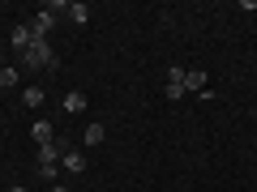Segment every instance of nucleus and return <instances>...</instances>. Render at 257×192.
<instances>
[{"label":"nucleus","instance_id":"7ed1b4c3","mask_svg":"<svg viewBox=\"0 0 257 192\" xmlns=\"http://www.w3.org/2000/svg\"><path fill=\"white\" fill-rule=\"evenodd\" d=\"M60 162H64V171H69V175H82V171H86V154H77L73 146L64 150V158H60Z\"/></svg>","mask_w":257,"mask_h":192},{"label":"nucleus","instance_id":"ddd939ff","mask_svg":"<svg viewBox=\"0 0 257 192\" xmlns=\"http://www.w3.org/2000/svg\"><path fill=\"white\" fill-rule=\"evenodd\" d=\"M47 192H64V184H56V188H47Z\"/></svg>","mask_w":257,"mask_h":192},{"label":"nucleus","instance_id":"0eeeda50","mask_svg":"<svg viewBox=\"0 0 257 192\" xmlns=\"http://www.w3.org/2000/svg\"><path fill=\"white\" fill-rule=\"evenodd\" d=\"M103 137H107L103 124H90V128H86V146H103Z\"/></svg>","mask_w":257,"mask_h":192},{"label":"nucleus","instance_id":"4468645a","mask_svg":"<svg viewBox=\"0 0 257 192\" xmlns=\"http://www.w3.org/2000/svg\"><path fill=\"white\" fill-rule=\"evenodd\" d=\"M9 192H26V188H22V184H18V188H9Z\"/></svg>","mask_w":257,"mask_h":192},{"label":"nucleus","instance_id":"423d86ee","mask_svg":"<svg viewBox=\"0 0 257 192\" xmlns=\"http://www.w3.org/2000/svg\"><path fill=\"white\" fill-rule=\"evenodd\" d=\"M30 137H35V146H52V141H56V132H52V124H47V120H39Z\"/></svg>","mask_w":257,"mask_h":192},{"label":"nucleus","instance_id":"f8f14e48","mask_svg":"<svg viewBox=\"0 0 257 192\" xmlns=\"http://www.w3.org/2000/svg\"><path fill=\"white\" fill-rule=\"evenodd\" d=\"M69 18H73V22H86V18H90V9H86V4H69Z\"/></svg>","mask_w":257,"mask_h":192},{"label":"nucleus","instance_id":"39448f33","mask_svg":"<svg viewBox=\"0 0 257 192\" xmlns=\"http://www.w3.org/2000/svg\"><path fill=\"white\" fill-rule=\"evenodd\" d=\"M206 82H210V77H206L202 68H184V90H206Z\"/></svg>","mask_w":257,"mask_h":192},{"label":"nucleus","instance_id":"f03ea898","mask_svg":"<svg viewBox=\"0 0 257 192\" xmlns=\"http://www.w3.org/2000/svg\"><path fill=\"white\" fill-rule=\"evenodd\" d=\"M163 94H167V102H176V98H180V94H184V68H180V64H172V68H167Z\"/></svg>","mask_w":257,"mask_h":192},{"label":"nucleus","instance_id":"9d476101","mask_svg":"<svg viewBox=\"0 0 257 192\" xmlns=\"http://www.w3.org/2000/svg\"><path fill=\"white\" fill-rule=\"evenodd\" d=\"M82 107H86V94L82 90H73L69 98H64V111H82Z\"/></svg>","mask_w":257,"mask_h":192},{"label":"nucleus","instance_id":"1a4fd4ad","mask_svg":"<svg viewBox=\"0 0 257 192\" xmlns=\"http://www.w3.org/2000/svg\"><path fill=\"white\" fill-rule=\"evenodd\" d=\"M35 171H39V180H43V184H52V188H56V180H60V166H35Z\"/></svg>","mask_w":257,"mask_h":192},{"label":"nucleus","instance_id":"f257e3e1","mask_svg":"<svg viewBox=\"0 0 257 192\" xmlns=\"http://www.w3.org/2000/svg\"><path fill=\"white\" fill-rule=\"evenodd\" d=\"M22 60H26V68H52V64H56V52H52L47 38H35V43L22 52Z\"/></svg>","mask_w":257,"mask_h":192},{"label":"nucleus","instance_id":"20e7f679","mask_svg":"<svg viewBox=\"0 0 257 192\" xmlns=\"http://www.w3.org/2000/svg\"><path fill=\"white\" fill-rule=\"evenodd\" d=\"M9 43L18 47V52H26V47L35 43V34H30V26H13V34H9Z\"/></svg>","mask_w":257,"mask_h":192},{"label":"nucleus","instance_id":"9b49d317","mask_svg":"<svg viewBox=\"0 0 257 192\" xmlns=\"http://www.w3.org/2000/svg\"><path fill=\"white\" fill-rule=\"evenodd\" d=\"M13 82H18V68H13V64H5V68H0V90H9Z\"/></svg>","mask_w":257,"mask_h":192},{"label":"nucleus","instance_id":"6e6552de","mask_svg":"<svg viewBox=\"0 0 257 192\" xmlns=\"http://www.w3.org/2000/svg\"><path fill=\"white\" fill-rule=\"evenodd\" d=\"M26 107H43V86H26Z\"/></svg>","mask_w":257,"mask_h":192}]
</instances>
